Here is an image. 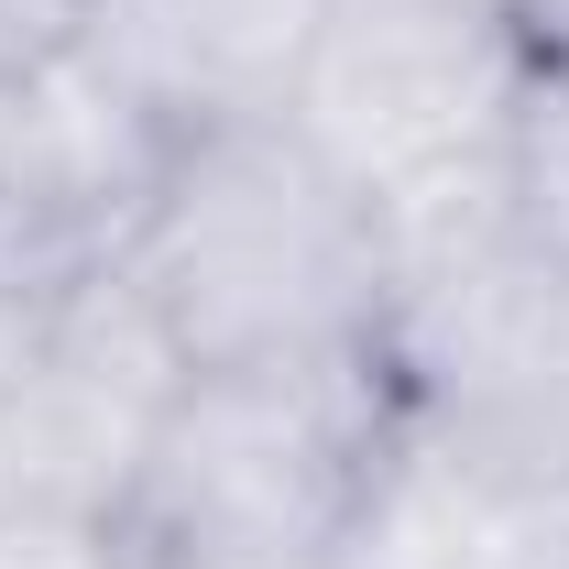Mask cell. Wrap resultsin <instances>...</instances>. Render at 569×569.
<instances>
[{
  "instance_id": "cell-9",
  "label": "cell",
  "mask_w": 569,
  "mask_h": 569,
  "mask_svg": "<svg viewBox=\"0 0 569 569\" xmlns=\"http://www.w3.org/2000/svg\"><path fill=\"white\" fill-rule=\"evenodd\" d=\"M0 569H121V537H110L99 515L0 503Z\"/></svg>"
},
{
  "instance_id": "cell-3",
  "label": "cell",
  "mask_w": 569,
  "mask_h": 569,
  "mask_svg": "<svg viewBox=\"0 0 569 569\" xmlns=\"http://www.w3.org/2000/svg\"><path fill=\"white\" fill-rule=\"evenodd\" d=\"M383 372L406 395V427L438 438L460 471H482L493 493H569V263L493 241V252L395 274Z\"/></svg>"
},
{
  "instance_id": "cell-8",
  "label": "cell",
  "mask_w": 569,
  "mask_h": 569,
  "mask_svg": "<svg viewBox=\"0 0 569 569\" xmlns=\"http://www.w3.org/2000/svg\"><path fill=\"white\" fill-rule=\"evenodd\" d=\"M503 219L526 252L569 263V88L559 77H526V99L503 121Z\"/></svg>"
},
{
  "instance_id": "cell-5",
  "label": "cell",
  "mask_w": 569,
  "mask_h": 569,
  "mask_svg": "<svg viewBox=\"0 0 569 569\" xmlns=\"http://www.w3.org/2000/svg\"><path fill=\"white\" fill-rule=\"evenodd\" d=\"M176 395H187V351L153 318V296L121 263L77 274L44 318L22 395L0 406V503H56L110 526Z\"/></svg>"
},
{
  "instance_id": "cell-2",
  "label": "cell",
  "mask_w": 569,
  "mask_h": 569,
  "mask_svg": "<svg viewBox=\"0 0 569 569\" xmlns=\"http://www.w3.org/2000/svg\"><path fill=\"white\" fill-rule=\"evenodd\" d=\"M406 417L383 340L329 361L187 372L110 537L153 569H329L351 503Z\"/></svg>"
},
{
  "instance_id": "cell-4",
  "label": "cell",
  "mask_w": 569,
  "mask_h": 569,
  "mask_svg": "<svg viewBox=\"0 0 569 569\" xmlns=\"http://www.w3.org/2000/svg\"><path fill=\"white\" fill-rule=\"evenodd\" d=\"M526 22L449 0H329V33L296 77L284 121L318 142L361 198L427 187L449 164H493L526 99Z\"/></svg>"
},
{
  "instance_id": "cell-6",
  "label": "cell",
  "mask_w": 569,
  "mask_h": 569,
  "mask_svg": "<svg viewBox=\"0 0 569 569\" xmlns=\"http://www.w3.org/2000/svg\"><path fill=\"white\" fill-rule=\"evenodd\" d=\"M329 33V0H88L77 56L110 67L164 132L274 121Z\"/></svg>"
},
{
  "instance_id": "cell-13",
  "label": "cell",
  "mask_w": 569,
  "mask_h": 569,
  "mask_svg": "<svg viewBox=\"0 0 569 569\" xmlns=\"http://www.w3.org/2000/svg\"><path fill=\"white\" fill-rule=\"evenodd\" d=\"M526 56H537V77L569 88V0H526Z\"/></svg>"
},
{
  "instance_id": "cell-11",
  "label": "cell",
  "mask_w": 569,
  "mask_h": 569,
  "mask_svg": "<svg viewBox=\"0 0 569 569\" xmlns=\"http://www.w3.org/2000/svg\"><path fill=\"white\" fill-rule=\"evenodd\" d=\"M22 209H33V121H22V67H0V263H22Z\"/></svg>"
},
{
  "instance_id": "cell-1",
  "label": "cell",
  "mask_w": 569,
  "mask_h": 569,
  "mask_svg": "<svg viewBox=\"0 0 569 569\" xmlns=\"http://www.w3.org/2000/svg\"><path fill=\"white\" fill-rule=\"evenodd\" d=\"M121 274L153 296L187 372L372 351L395 263L383 219L296 121H209L176 142Z\"/></svg>"
},
{
  "instance_id": "cell-12",
  "label": "cell",
  "mask_w": 569,
  "mask_h": 569,
  "mask_svg": "<svg viewBox=\"0 0 569 569\" xmlns=\"http://www.w3.org/2000/svg\"><path fill=\"white\" fill-rule=\"evenodd\" d=\"M77 11L88 0H0V67H44L77 44Z\"/></svg>"
},
{
  "instance_id": "cell-7",
  "label": "cell",
  "mask_w": 569,
  "mask_h": 569,
  "mask_svg": "<svg viewBox=\"0 0 569 569\" xmlns=\"http://www.w3.org/2000/svg\"><path fill=\"white\" fill-rule=\"evenodd\" d=\"M503 537H515V493H493L482 471H460L438 438L395 417L329 569H493Z\"/></svg>"
},
{
  "instance_id": "cell-10",
  "label": "cell",
  "mask_w": 569,
  "mask_h": 569,
  "mask_svg": "<svg viewBox=\"0 0 569 569\" xmlns=\"http://www.w3.org/2000/svg\"><path fill=\"white\" fill-rule=\"evenodd\" d=\"M67 284H77V274H67ZM67 284L0 263V406L22 395V372H33V351H44V318H56V296H67Z\"/></svg>"
}]
</instances>
